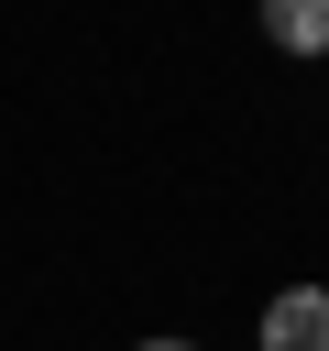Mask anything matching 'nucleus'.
<instances>
[{"label":"nucleus","instance_id":"nucleus-1","mask_svg":"<svg viewBox=\"0 0 329 351\" xmlns=\"http://www.w3.org/2000/svg\"><path fill=\"white\" fill-rule=\"evenodd\" d=\"M263 351H329V285H285L263 307Z\"/></svg>","mask_w":329,"mask_h":351},{"label":"nucleus","instance_id":"nucleus-2","mask_svg":"<svg viewBox=\"0 0 329 351\" xmlns=\"http://www.w3.org/2000/svg\"><path fill=\"white\" fill-rule=\"evenodd\" d=\"M263 44H285V55H329V0H263Z\"/></svg>","mask_w":329,"mask_h":351},{"label":"nucleus","instance_id":"nucleus-3","mask_svg":"<svg viewBox=\"0 0 329 351\" xmlns=\"http://www.w3.org/2000/svg\"><path fill=\"white\" fill-rule=\"evenodd\" d=\"M143 351H197V340H143Z\"/></svg>","mask_w":329,"mask_h":351}]
</instances>
